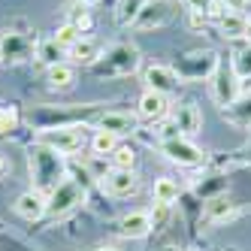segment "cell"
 I'll return each instance as SVG.
<instances>
[{
  "label": "cell",
  "instance_id": "cell-1",
  "mask_svg": "<svg viewBox=\"0 0 251 251\" xmlns=\"http://www.w3.org/2000/svg\"><path fill=\"white\" fill-rule=\"evenodd\" d=\"M27 167H30V182L33 191L40 194H51L64 178H67V164H64V154H58L55 149L37 142L30 151H27Z\"/></svg>",
  "mask_w": 251,
  "mask_h": 251
},
{
  "label": "cell",
  "instance_id": "cell-2",
  "mask_svg": "<svg viewBox=\"0 0 251 251\" xmlns=\"http://www.w3.org/2000/svg\"><path fill=\"white\" fill-rule=\"evenodd\" d=\"M139 64H142V55L133 43H115L91 64V73L100 79H121V76L136 73Z\"/></svg>",
  "mask_w": 251,
  "mask_h": 251
},
{
  "label": "cell",
  "instance_id": "cell-3",
  "mask_svg": "<svg viewBox=\"0 0 251 251\" xmlns=\"http://www.w3.org/2000/svg\"><path fill=\"white\" fill-rule=\"evenodd\" d=\"M85 185L79 178H64V182L46 197V215L49 218H67L70 212H76L82 203H85Z\"/></svg>",
  "mask_w": 251,
  "mask_h": 251
},
{
  "label": "cell",
  "instance_id": "cell-4",
  "mask_svg": "<svg viewBox=\"0 0 251 251\" xmlns=\"http://www.w3.org/2000/svg\"><path fill=\"white\" fill-rule=\"evenodd\" d=\"M218 55H215V49H191L185 51L182 58L176 61V73L182 82H200V79H212L215 67H218Z\"/></svg>",
  "mask_w": 251,
  "mask_h": 251
},
{
  "label": "cell",
  "instance_id": "cell-5",
  "mask_svg": "<svg viewBox=\"0 0 251 251\" xmlns=\"http://www.w3.org/2000/svg\"><path fill=\"white\" fill-rule=\"evenodd\" d=\"M85 124H64V127H46L40 130L37 142H43V146L55 149L58 154H76L82 146H85Z\"/></svg>",
  "mask_w": 251,
  "mask_h": 251
},
{
  "label": "cell",
  "instance_id": "cell-6",
  "mask_svg": "<svg viewBox=\"0 0 251 251\" xmlns=\"http://www.w3.org/2000/svg\"><path fill=\"white\" fill-rule=\"evenodd\" d=\"M30 58H37V40L30 33H15L6 30L0 37V61L6 64H27Z\"/></svg>",
  "mask_w": 251,
  "mask_h": 251
},
{
  "label": "cell",
  "instance_id": "cell-7",
  "mask_svg": "<svg viewBox=\"0 0 251 251\" xmlns=\"http://www.w3.org/2000/svg\"><path fill=\"white\" fill-rule=\"evenodd\" d=\"M209 88H212V100L218 103L221 109H227V106L242 94L239 91V79H236V73H233V67H227L224 61H218V67H215V73L209 79Z\"/></svg>",
  "mask_w": 251,
  "mask_h": 251
},
{
  "label": "cell",
  "instance_id": "cell-8",
  "mask_svg": "<svg viewBox=\"0 0 251 251\" xmlns=\"http://www.w3.org/2000/svg\"><path fill=\"white\" fill-rule=\"evenodd\" d=\"M160 151L167 154V160H173V164H178V167H188V170L206 164L203 149H197L188 136H178V139H170V142H160Z\"/></svg>",
  "mask_w": 251,
  "mask_h": 251
},
{
  "label": "cell",
  "instance_id": "cell-9",
  "mask_svg": "<svg viewBox=\"0 0 251 251\" xmlns=\"http://www.w3.org/2000/svg\"><path fill=\"white\" fill-rule=\"evenodd\" d=\"M173 15H176V3H173V0H149L130 27L133 30H154V27H164Z\"/></svg>",
  "mask_w": 251,
  "mask_h": 251
},
{
  "label": "cell",
  "instance_id": "cell-10",
  "mask_svg": "<svg viewBox=\"0 0 251 251\" xmlns=\"http://www.w3.org/2000/svg\"><path fill=\"white\" fill-rule=\"evenodd\" d=\"M142 82L149 85V91H157V94H176L178 91V85H182V79H178V73L173 67H164V64H151L142 70Z\"/></svg>",
  "mask_w": 251,
  "mask_h": 251
},
{
  "label": "cell",
  "instance_id": "cell-11",
  "mask_svg": "<svg viewBox=\"0 0 251 251\" xmlns=\"http://www.w3.org/2000/svg\"><path fill=\"white\" fill-rule=\"evenodd\" d=\"M103 191L109 194V197H115V200H124V197H130V194H136L139 191V178H136V173L133 170H109L103 176Z\"/></svg>",
  "mask_w": 251,
  "mask_h": 251
},
{
  "label": "cell",
  "instance_id": "cell-12",
  "mask_svg": "<svg viewBox=\"0 0 251 251\" xmlns=\"http://www.w3.org/2000/svg\"><path fill=\"white\" fill-rule=\"evenodd\" d=\"M97 130H106V133H112V136H130L139 130V115L136 112H106L97 118Z\"/></svg>",
  "mask_w": 251,
  "mask_h": 251
},
{
  "label": "cell",
  "instance_id": "cell-13",
  "mask_svg": "<svg viewBox=\"0 0 251 251\" xmlns=\"http://www.w3.org/2000/svg\"><path fill=\"white\" fill-rule=\"evenodd\" d=\"M173 121H176V127L182 136H197L203 130V112H200V106H197L194 100H185V103H178L176 109H173Z\"/></svg>",
  "mask_w": 251,
  "mask_h": 251
},
{
  "label": "cell",
  "instance_id": "cell-14",
  "mask_svg": "<svg viewBox=\"0 0 251 251\" xmlns=\"http://www.w3.org/2000/svg\"><path fill=\"white\" fill-rule=\"evenodd\" d=\"M167 112H170V97L157 94V91H149V88H146V94H142L139 103H136V115L142 121H151L154 124V121H164Z\"/></svg>",
  "mask_w": 251,
  "mask_h": 251
},
{
  "label": "cell",
  "instance_id": "cell-15",
  "mask_svg": "<svg viewBox=\"0 0 251 251\" xmlns=\"http://www.w3.org/2000/svg\"><path fill=\"white\" fill-rule=\"evenodd\" d=\"M236 212H239L236 203H233L227 194H218V197H209V200H206L203 218H206L209 224H227V221L236 218Z\"/></svg>",
  "mask_w": 251,
  "mask_h": 251
},
{
  "label": "cell",
  "instance_id": "cell-16",
  "mask_svg": "<svg viewBox=\"0 0 251 251\" xmlns=\"http://www.w3.org/2000/svg\"><path fill=\"white\" fill-rule=\"evenodd\" d=\"M15 215L19 218H25V221H40L43 215H46V194H40V191H25L19 200H15Z\"/></svg>",
  "mask_w": 251,
  "mask_h": 251
},
{
  "label": "cell",
  "instance_id": "cell-17",
  "mask_svg": "<svg viewBox=\"0 0 251 251\" xmlns=\"http://www.w3.org/2000/svg\"><path fill=\"white\" fill-rule=\"evenodd\" d=\"M151 230L154 227H151L149 212H130V215H124V218L118 221V233L124 239H146Z\"/></svg>",
  "mask_w": 251,
  "mask_h": 251
},
{
  "label": "cell",
  "instance_id": "cell-18",
  "mask_svg": "<svg viewBox=\"0 0 251 251\" xmlns=\"http://www.w3.org/2000/svg\"><path fill=\"white\" fill-rule=\"evenodd\" d=\"M221 115L233 124H239V127H251V91H242L227 109H221Z\"/></svg>",
  "mask_w": 251,
  "mask_h": 251
},
{
  "label": "cell",
  "instance_id": "cell-19",
  "mask_svg": "<svg viewBox=\"0 0 251 251\" xmlns=\"http://www.w3.org/2000/svg\"><path fill=\"white\" fill-rule=\"evenodd\" d=\"M100 55H103L100 46H97L94 40H88V37H82L73 49L67 51V58H70V64H73V67H79V64H82V67H91Z\"/></svg>",
  "mask_w": 251,
  "mask_h": 251
},
{
  "label": "cell",
  "instance_id": "cell-20",
  "mask_svg": "<svg viewBox=\"0 0 251 251\" xmlns=\"http://www.w3.org/2000/svg\"><path fill=\"white\" fill-rule=\"evenodd\" d=\"M245 27H248V19L242 12H224L218 19V30L224 40H242L245 37Z\"/></svg>",
  "mask_w": 251,
  "mask_h": 251
},
{
  "label": "cell",
  "instance_id": "cell-21",
  "mask_svg": "<svg viewBox=\"0 0 251 251\" xmlns=\"http://www.w3.org/2000/svg\"><path fill=\"white\" fill-rule=\"evenodd\" d=\"M46 82L51 85V88H73V82H76V67L70 64V61H64V64H55V67H49L46 70Z\"/></svg>",
  "mask_w": 251,
  "mask_h": 251
},
{
  "label": "cell",
  "instance_id": "cell-22",
  "mask_svg": "<svg viewBox=\"0 0 251 251\" xmlns=\"http://www.w3.org/2000/svg\"><path fill=\"white\" fill-rule=\"evenodd\" d=\"M178 194H182V188H178L176 178H167V176H160L154 188H151V197H154V203H164V206H173L178 200Z\"/></svg>",
  "mask_w": 251,
  "mask_h": 251
},
{
  "label": "cell",
  "instance_id": "cell-23",
  "mask_svg": "<svg viewBox=\"0 0 251 251\" xmlns=\"http://www.w3.org/2000/svg\"><path fill=\"white\" fill-rule=\"evenodd\" d=\"M146 3H149V0H118V6H115V22H118L121 27H130Z\"/></svg>",
  "mask_w": 251,
  "mask_h": 251
},
{
  "label": "cell",
  "instance_id": "cell-24",
  "mask_svg": "<svg viewBox=\"0 0 251 251\" xmlns=\"http://www.w3.org/2000/svg\"><path fill=\"white\" fill-rule=\"evenodd\" d=\"M64 58H67V49H61L55 40H46L37 46V61L46 64V70L55 67V64H64Z\"/></svg>",
  "mask_w": 251,
  "mask_h": 251
},
{
  "label": "cell",
  "instance_id": "cell-25",
  "mask_svg": "<svg viewBox=\"0 0 251 251\" xmlns=\"http://www.w3.org/2000/svg\"><path fill=\"white\" fill-rule=\"evenodd\" d=\"M230 67H233V73H236V79H239V82L251 79V43L233 51V58H230Z\"/></svg>",
  "mask_w": 251,
  "mask_h": 251
},
{
  "label": "cell",
  "instance_id": "cell-26",
  "mask_svg": "<svg viewBox=\"0 0 251 251\" xmlns=\"http://www.w3.org/2000/svg\"><path fill=\"white\" fill-rule=\"evenodd\" d=\"M185 6H188V12L203 15V19H221V15L227 12L218 0H185Z\"/></svg>",
  "mask_w": 251,
  "mask_h": 251
},
{
  "label": "cell",
  "instance_id": "cell-27",
  "mask_svg": "<svg viewBox=\"0 0 251 251\" xmlns=\"http://www.w3.org/2000/svg\"><path fill=\"white\" fill-rule=\"evenodd\" d=\"M115 149H118V136L106 133V130H94V136H91V151H94L97 157L112 154Z\"/></svg>",
  "mask_w": 251,
  "mask_h": 251
},
{
  "label": "cell",
  "instance_id": "cell-28",
  "mask_svg": "<svg viewBox=\"0 0 251 251\" xmlns=\"http://www.w3.org/2000/svg\"><path fill=\"white\" fill-rule=\"evenodd\" d=\"M109 160H112V170H133L136 167V151L130 146H118L109 154Z\"/></svg>",
  "mask_w": 251,
  "mask_h": 251
},
{
  "label": "cell",
  "instance_id": "cell-29",
  "mask_svg": "<svg viewBox=\"0 0 251 251\" xmlns=\"http://www.w3.org/2000/svg\"><path fill=\"white\" fill-rule=\"evenodd\" d=\"M51 40H55V43H58L61 49H67V51H70V49H73V46H76V43L82 40V33H79V30H76L73 25H70V22H64V25H61V27L55 30V37H51Z\"/></svg>",
  "mask_w": 251,
  "mask_h": 251
},
{
  "label": "cell",
  "instance_id": "cell-30",
  "mask_svg": "<svg viewBox=\"0 0 251 251\" xmlns=\"http://www.w3.org/2000/svg\"><path fill=\"white\" fill-rule=\"evenodd\" d=\"M19 127V109L15 106H0V136H9Z\"/></svg>",
  "mask_w": 251,
  "mask_h": 251
},
{
  "label": "cell",
  "instance_id": "cell-31",
  "mask_svg": "<svg viewBox=\"0 0 251 251\" xmlns=\"http://www.w3.org/2000/svg\"><path fill=\"white\" fill-rule=\"evenodd\" d=\"M67 22L73 25V27H76L79 33H88V30H91V25H94V19H91V12H88V9H85L82 3H79V6L73 9V15H70Z\"/></svg>",
  "mask_w": 251,
  "mask_h": 251
},
{
  "label": "cell",
  "instance_id": "cell-32",
  "mask_svg": "<svg viewBox=\"0 0 251 251\" xmlns=\"http://www.w3.org/2000/svg\"><path fill=\"white\" fill-rule=\"evenodd\" d=\"M170 209H173V206H164V203H154V209L149 212V218H151V227H154V230H160V227L167 224V218H170Z\"/></svg>",
  "mask_w": 251,
  "mask_h": 251
},
{
  "label": "cell",
  "instance_id": "cell-33",
  "mask_svg": "<svg viewBox=\"0 0 251 251\" xmlns=\"http://www.w3.org/2000/svg\"><path fill=\"white\" fill-rule=\"evenodd\" d=\"M157 133H160V142H170V139H178V136H182V133H178V127H176V121H164Z\"/></svg>",
  "mask_w": 251,
  "mask_h": 251
},
{
  "label": "cell",
  "instance_id": "cell-34",
  "mask_svg": "<svg viewBox=\"0 0 251 251\" xmlns=\"http://www.w3.org/2000/svg\"><path fill=\"white\" fill-rule=\"evenodd\" d=\"M218 3H221L227 12H242V6L248 3V0H218Z\"/></svg>",
  "mask_w": 251,
  "mask_h": 251
},
{
  "label": "cell",
  "instance_id": "cell-35",
  "mask_svg": "<svg viewBox=\"0 0 251 251\" xmlns=\"http://www.w3.org/2000/svg\"><path fill=\"white\" fill-rule=\"evenodd\" d=\"M6 170H9V160H6L3 154H0V178H3V176H6Z\"/></svg>",
  "mask_w": 251,
  "mask_h": 251
},
{
  "label": "cell",
  "instance_id": "cell-36",
  "mask_svg": "<svg viewBox=\"0 0 251 251\" xmlns=\"http://www.w3.org/2000/svg\"><path fill=\"white\" fill-rule=\"evenodd\" d=\"M79 3H82V6H97L100 0H79Z\"/></svg>",
  "mask_w": 251,
  "mask_h": 251
},
{
  "label": "cell",
  "instance_id": "cell-37",
  "mask_svg": "<svg viewBox=\"0 0 251 251\" xmlns=\"http://www.w3.org/2000/svg\"><path fill=\"white\" fill-rule=\"evenodd\" d=\"M160 251H182V248H178V245H164Z\"/></svg>",
  "mask_w": 251,
  "mask_h": 251
},
{
  "label": "cell",
  "instance_id": "cell-38",
  "mask_svg": "<svg viewBox=\"0 0 251 251\" xmlns=\"http://www.w3.org/2000/svg\"><path fill=\"white\" fill-rule=\"evenodd\" d=\"M245 40L251 43V19H248V27H245Z\"/></svg>",
  "mask_w": 251,
  "mask_h": 251
},
{
  "label": "cell",
  "instance_id": "cell-39",
  "mask_svg": "<svg viewBox=\"0 0 251 251\" xmlns=\"http://www.w3.org/2000/svg\"><path fill=\"white\" fill-rule=\"evenodd\" d=\"M97 251H118V248H112V245H100Z\"/></svg>",
  "mask_w": 251,
  "mask_h": 251
},
{
  "label": "cell",
  "instance_id": "cell-40",
  "mask_svg": "<svg viewBox=\"0 0 251 251\" xmlns=\"http://www.w3.org/2000/svg\"><path fill=\"white\" fill-rule=\"evenodd\" d=\"M227 251H236V248H227Z\"/></svg>",
  "mask_w": 251,
  "mask_h": 251
}]
</instances>
